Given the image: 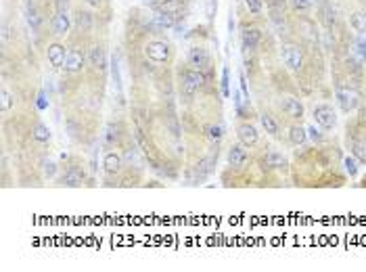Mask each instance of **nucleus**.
I'll return each instance as SVG.
<instances>
[{"label":"nucleus","mask_w":366,"mask_h":272,"mask_svg":"<svg viewBox=\"0 0 366 272\" xmlns=\"http://www.w3.org/2000/svg\"><path fill=\"white\" fill-rule=\"evenodd\" d=\"M283 61L291 72H299L303 67V52L297 44H285L283 46Z\"/></svg>","instance_id":"1"},{"label":"nucleus","mask_w":366,"mask_h":272,"mask_svg":"<svg viewBox=\"0 0 366 272\" xmlns=\"http://www.w3.org/2000/svg\"><path fill=\"white\" fill-rule=\"evenodd\" d=\"M314 119L320 128H326V130L337 126V116H335L333 107H328V105H318V107H314Z\"/></svg>","instance_id":"2"},{"label":"nucleus","mask_w":366,"mask_h":272,"mask_svg":"<svg viewBox=\"0 0 366 272\" xmlns=\"http://www.w3.org/2000/svg\"><path fill=\"white\" fill-rule=\"evenodd\" d=\"M145 52H147V57L151 61H155V63H165V61L169 59V46L165 44V42H159V40L149 42Z\"/></svg>","instance_id":"3"},{"label":"nucleus","mask_w":366,"mask_h":272,"mask_svg":"<svg viewBox=\"0 0 366 272\" xmlns=\"http://www.w3.org/2000/svg\"><path fill=\"white\" fill-rule=\"evenodd\" d=\"M281 109H283L285 116L291 117V119H301L303 117V105L297 99H293V96H285V99L281 101Z\"/></svg>","instance_id":"4"},{"label":"nucleus","mask_w":366,"mask_h":272,"mask_svg":"<svg viewBox=\"0 0 366 272\" xmlns=\"http://www.w3.org/2000/svg\"><path fill=\"white\" fill-rule=\"evenodd\" d=\"M337 101H339V107L343 111H354L356 105H358V92L352 90V88H339L337 90Z\"/></svg>","instance_id":"5"},{"label":"nucleus","mask_w":366,"mask_h":272,"mask_svg":"<svg viewBox=\"0 0 366 272\" xmlns=\"http://www.w3.org/2000/svg\"><path fill=\"white\" fill-rule=\"evenodd\" d=\"M189 65L195 69H207L209 67V55L201 46H193L189 50Z\"/></svg>","instance_id":"6"},{"label":"nucleus","mask_w":366,"mask_h":272,"mask_svg":"<svg viewBox=\"0 0 366 272\" xmlns=\"http://www.w3.org/2000/svg\"><path fill=\"white\" fill-rule=\"evenodd\" d=\"M237 136H239V140H241V145H243V147L257 145V130L251 124H241L237 128Z\"/></svg>","instance_id":"7"},{"label":"nucleus","mask_w":366,"mask_h":272,"mask_svg":"<svg viewBox=\"0 0 366 272\" xmlns=\"http://www.w3.org/2000/svg\"><path fill=\"white\" fill-rule=\"evenodd\" d=\"M46 57L50 61L52 67H63L65 65V57H67V50L63 44H59V42H55V44H50L48 50H46Z\"/></svg>","instance_id":"8"},{"label":"nucleus","mask_w":366,"mask_h":272,"mask_svg":"<svg viewBox=\"0 0 366 272\" xmlns=\"http://www.w3.org/2000/svg\"><path fill=\"white\" fill-rule=\"evenodd\" d=\"M122 165H123V161H122V155L120 153H115V151L105 153V157H103V170L109 174V176L118 174L122 170Z\"/></svg>","instance_id":"9"},{"label":"nucleus","mask_w":366,"mask_h":272,"mask_svg":"<svg viewBox=\"0 0 366 272\" xmlns=\"http://www.w3.org/2000/svg\"><path fill=\"white\" fill-rule=\"evenodd\" d=\"M84 61H86L84 55L78 48H69L67 57H65V69H67V72H71V74H76V72H80V69L84 67Z\"/></svg>","instance_id":"10"},{"label":"nucleus","mask_w":366,"mask_h":272,"mask_svg":"<svg viewBox=\"0 0 366 272\" xmlns=\"http://www.w3.org/2000/svg\"><path fill=\"white\" fill-rule=\"evenodd\" d=\"M247 161V151L243 149V145H233L228 151V163L235 165V168H241Z\"/></svg>","instance_id":"11"},{"label":"nucleus","mask_w":366,"mask_h":272,"mask_svg":"<svg viewBox=\"0 0 366 272\" xmlns=\"http://www.w3.org/2000/svg\"><path fill=\"white\" fill-rule=\"evenodd\" d=\"M90 65L96 67L99 72H103V69L107 67V55H105V48L103 46H92L90 48Z\"/></svg>","instance_id":"12"},{"label":"nucleus","mask_w":366,"mask_h":272,"mask_svg":"<svg viewBox=\"0 0 366 272\" xmlns=\"http://www.w3.org/2000/svg\"><path fill=\"white\" fill-rule=\"evenodd\" d=\"M69 30V17H67V11H59L55 15V19H52V32L57 34V36H63L67 34Z\"/></svg>","instance_id":"13"},{"label":"nucleus","mask_w":366,"mask_h":272,"mask_svg":"<svg viewBox=\"0 0 366 272\" xmlns=\"http://www.w3.org/2000/svg\"><path fill=\"white\" fill-rule=\"evenodd\" d=\"M262 42V32L257 28H247L243 32V46L245 48H255Z\"/></svg>","instance_id":"14"},{"label":"nucleus","mask_w":366,"mask_h":272,"mask_svg":"<svg viewBox=\"0 0 366 272\" xmlns=\"http://www.w3.org/2000/svg\"><path fill=\"white\" fill-rule=\"evenodd\" d=\"M82 182H84V174L80 170H76V168H69L63 174V184H65V187H80Z\"/></svg>","instance_id":"15"},{"label":"nucleus","mask_w":366,"mask_h":272,"mask_svg":"<svg viewBox=\"0 0 366 272\" xmlns=\"http://www.w3.org/2000/svg\"><path fill=\"white\" fill-rule=\"evenodd\" d=\"M264 163L268 168H283V165L287 163V159H285V155L279 151H268L264 157Z\"/></svg>","instance_id":"16"},{"label":"nucleus","mask_w":366,"mask_h":272,"mask_svg":"<svg viewBox=\"0 0 366 272\" xmlns=\"http://www.w3.org/2000/svg\"><path fill=\"white\" fill-rule=\"evenodd\" d=\"M182 6H184L182 0H162L159 2V11H163L167 15H176L182 11Z\"/></svg>","instance_id":"17"},{"label":"nucleus","mask_w":366,"mask_h":272,"mask_svg":"<svg viewBox=\"0 0 366 272\" xmlns=\"http://www.w3.org/2000/svg\"><path fill=\"white\" fill-rule=\"evenodd\" d=\"M184 78H186V80H191L195 86H197V88H203V86H205V74H203V69H195V67L186 69Z\"/></svg>","instance_id":"18"},{"label":"nucleus","mask_w":366,"mask_h":272,"mask_svg":"<svg viewBox=\"0 0 366 272\" xmlns=\"http://www.w3.org/2000/svg\"><path fill=\"white\" fill-rule=\"evenodd\" d=\"M153 21H155V25H159V28H172L174 25V15H167V13H163V11H155V15H153Z\"/></svg>","instance_id":"19"},{"label":"nucleus","mask_w":366,"mask_h":272,"mask_svg":"<svg viewBox=\"0 0 366 272\" xmlns=\"http://www.w3.org/2000/svg\"><path fill=\"white\" fill-rule=\"evenodd\" d=\"M306 130H303L301 126H291L289 128V140L293 145H303L306 143Z\"/></svg>","instance_id":"20"},{"label":"nucleus","mask_w":366,"mask_h":272,"mask_svg":"<svg viewBox=\"0 0 366 272\" xmlns=\"http://www.w3.org/2000/svg\"><path fill=\"white\" fill-rule=\"evenodd\" d=\"M260 121H262V126H264V130L268 134H272V136H276L279 134V124L272 119V116H268V113H262L260 116Z\"/></svg>","instance_id":"21"},{"label":"nucleus","mask_w":366,"mask_h":272,"mask_svg":"<svg viewBox=\"0 0 366 272\" xmlns=\"http://www.w3.org/2000/svg\"><path fill=\"white\" fill-rule=\"evenodd\" d=\"M32 136H34V140H38V143H48V140H50V130H48V126L38 124L34 128Z\"/></svg>","instance_id":"22"},{"label":"nucleus","mask_w":366,"mask_h":272,"mask_svg":"<svg viewBox=\"0 0 366 272\" xmlns=\"http://www.w3.org/2000/svg\"><path fill=\"white\" fill-rule=\"evenodd\" d=\"M352 25L358 34H364L366 32V15L364 13H354L352 15Z\"/></svg>","instance_id":"23"},{"label":"nucleus","mask_w":366,"mask_h":272,"mask_svg":"<svg viewBox=\"0 0 366 272\" xmlns=\"http://www.w3.org/2000/svg\"><path fill=\"white\" fill-rule=\"evenodd\" d=\"M11 107H13V94L8 88H2V92H0V109H2V113H6Z\"/></svg>","instance_id":"24"},{"label":"nucleus","mask_w":366,"mask_h":272,"mask_svg":"<svg viewBox=\"0 0 366 272\" xmlns=\"http://www.w3.org/2000/svg\"><path fill=\"white\" fill-rule=\"evenodd\" d=\"M76 23H78V28H82V30H90V25H92V15L86 13V11H80L78 17H76Z\"/></svg>","instance_id":"25"},{"label":"nucleus","mask_w":366,"mask_h":272,"mask_svg":"<svg viewBox=\"0 0 366 272\" xmlns=\"http://www.w3.org/2000/svg\"><path fill=\"white\" fill-rule=\"evenodd\" d=\"M245 4L249 8L251 15H260L262 13V6H264V0H245Z\"/></svg>","instance_id":"26"},{"label":"nucleus","mask_w":366,"mask_h":272,"mask_svg":"<svg viewBox=\"0 0 366 272\" xmlns=\"http://www.w3.org/2000/svg\"><path fill=\"white\" fill-rule=\"evenodd\" d=\"M42 172H44V176H46V178H52V176H55V172H57V163L52 159L44 161L42 163Z\"/></svg>","instance_id":"27"},{"label":"nucleus","mask_w":366,"mask_h":272,"mask_svg":"<svg viewBox=\"0 0 366 272\" xmlns=\"http://www.w3.org/2000/svg\"><path fill=\"white\" fill-rule=\"evenodd\" d=\"M216 8H218V2H216V0H205V15H207L209 21L213 19V17H216Z\"/></svg>","instance_id":"28"},{"label":"nucleus","mask_w":366,"mask_h":272,"mask_svg":"<svg viewBox=\"0 0 366 272\" xmlns=\"http://www.w3.org/2000/svg\"><path fill=\"white\" fill-rule=\"evenodd\" d=\"M207 134H209V138L213 140V143H220L222 136H224V134H222V126H209Z\"/></svg>","instance_id":"29"},{"label":"nucleus","mask_w":366,"mask_h":272,"mask_svg":"<svg viewBox=\"0 0 366 272\" xmlns=\"http://www.w3.org/2000/svg\"><path fill=\"white\" fill-rule=\"evenodd\" d=\"M182 90H184V94H186V96H193V94L197 92L199 88H197V86H195L191 80H186V78H182Z\"/></svg>","instance_id":"30"},{"label":"nucleus","mask_w":366,"mask_h":272,"mask_svg":"<svg viewBox=\"0 0 366 272\" xmlns=\"http://www.w3.org/2000/svg\"><path fill=\"white\" fill-rule=\"evenodd\" d=\"M28 21H30V25H32V30L38 32V28H40V17H38V13H36L34 8L28 13Z\"/></svg>","instance_id":"31"},{"label":"nucleus","mask_w":366,"mask_h":272,"mask_svg":"<svg viewBox=\"0 0 366 272\" xmlns=\"http://www.w3.org/2000/svg\"><path fill=\"white\" fill-rule=\"evenodd\" d=\"M323 13H325V23L328 25V28H331V25L335 23V11H333V8H331V6H326V4H325V8H323Z\"/></svg>","instance_id":"32"},{"label":"nucleus","mask_w":366,"mask_h":272,"mask_svg":"<svg viewBox=\"0 0 366 272\" xmlns=\"http://www.w3.org/2000/svg\"><path fill=\"white\" fill-rule=\"evenodd\" d=\"M291 4L295 11H308L312 6V0H291Z\"/></svg>","instance_id":"33"},{"label":"nucleus","mask_w":366,"mask_h":272,"mask_svg":"<svg viewBox=\"0 0 366 272\" xmlns=\"http://www.w3.org/2000/svg\"><path fill=\"white\" fill-rule=\"evenodd\" d=\"M354 153H356V157H358L360 161H366V145L364 143H356L354 145Z\"/></svg>","instance_id":"34"},{"label":"nucleus","mask_w":366,"mask_h":272,"mask_svg":"<svg viewBox=\"0 0 366 272\" xmlns=\"http://www.w3.org/2000/svg\"><path fill=\"white\" fill-rule=\"evenodd\" d=\"M306 132L310 134V138H312V140H314V143H320V140H323V138H325V136H323V132H320V130H318L316 126H310V128L306 130Z\"/></svg>","instance_id":"35"},{"label":"nucleus","mask_w":366,"mask_h":272,"mask_svg":"<svg viewBox=\"0 0 366 272\" xmlns=\"http://www.w3.org/2000/svg\"><path fill=\"white\" fill-rule=\"evenodd\" d=\"M111 74H113V80L115 84H118V88H122V76H120V65H118V61L113 59V67H111Z\"/></svg>","instance_id":"36"},{"label":"nucleus","mask_w":366,"mask_h":272,"mask_svg":"<svg viewBox=\"0 0 366 272\" xmlns=\"http://www.w3.org/2000/svg\"><path fill=\"white\" fill-rule=\"evenodd\" d=\"M105 140L107 143H115L118 140V128H113V126H107V134H105Z\"/></svg>","instance_id":"37"},{"label":"nucleus","mask_w":366,"mask_h":272,"mask_svg":"<svg viewBox=\"0 0 366 272\" xmlns=\"http://www.w3.org/2000/svg\"><path fill=\"white\" fill-rule=\"evenodd\" d=\"M345 168H347V172H350L352 176H354V174H356V161L347 157V159H345Z\"/></svg>","instance_id":"38"},{"label":"nucleus","mask_w":366,"mask_h":272,"mask_svg":"<svg viewBox=\"0 0 366 272\" xmlns=\"http://www.w3.org/2000/svg\"><path fill=\"white\" fill-rule=\"evenodd\" d=\"M222 80H224V84H222L224 86V94H228V72L226 69H224V78H222Z\"/></svg>","instance_id":"39"},{"label":"nucleus","mask_w":366,"mask_h":272,"mask_svg":"<svg viewBox=\"0 0 366 272\" xmlns=\"http://www.w3.org/2000/svg\"><path fill=\"white\" fill-rule=\"evenodd\" d=\"M86 2H88V4H92V6H99V4H101V0H86Z\"/></svg>","instance_id":"40"},{"label":"nucleus","mask_w":366,"mask_h":272,"mask_svg":"<svg viewBox=\"0 0 366 272\" xmlns=\"http://www.w3.org/2000/svg\"><path fill=\"white\" fill-rule=\"evenodd\" d=\"M142 2H145V4H153L155 0H142Z\"/></svg>","instance_id":"41"}]
</instances>
